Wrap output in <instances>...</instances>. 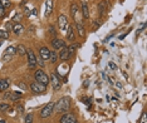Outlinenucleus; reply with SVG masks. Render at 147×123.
Returning a JSON list of instances; mask_svg holds the SVG:
<instances>
[{
	"instance_id": "f704fd0d",
	"label": "nucleus",
	"mask_w": 147,
	"mask_h": 123,
	"mask_svg": "<svg viewBox=\"0 0 147 123\" xmlns=\"http://www.w3.org/2000/svg\"><path fill=\"white\" fill-rule=\"evenodd\" d=\"M17 111L20 113V114H21V113H24V107H23V104H20V103H19V104L17 106Z\"/></svg>"
},
{
	"instance_id": "0eeeda50",
	"label": "nucleus",
	"mask_w": 147,
	"mask_h": 123,
	"mask_svg": "<svg viewBox=\"0 0 147 123\" xmlns=\"http://www.w3.org/2000/svg\"><path fill=\"white\" fill-rule=\"evenodd\" d=\"M59 123H77V117L73 113H64L60 117Z\"/></svg>"
},
{
	"instance_id": "4468645a",
	"label": "nucleus",
	"mask_w": 147,
	"mask_h": 123,
	"mask_svg": "<svg viewBox=\"0 0 147 123\" xmlns=\"http://www.w3.org/2000/svg\"><path fill=\"white\" fill-rule=\"evenodd\" d=\"M11 31H14V34H17V35H21V34L24 33V27H23V24H20V23L14 24V25H13V30H11Z\"/></svg>"
},
{
	"instance_id": "b1692460",
	"label": "nucleus",
	"mask_w": 147,
	"mask_h": 123,
	"mask_svg": "<svg viewBox=\"0 0 147 123\" xmlns=\"http://www.w3.org/2000/svg\"><path fill=\"white\" fill-rule=\"evenodd\" d=\"M9 38V33L6 30H0V39H8Z\"/></svg>"
},
{
	"instance_id": "a878e982",
	"label": "nucleus",
	"mask_w": 147,
	"mask_h": 123,
	"mask_svg": "<svg viewBox=\"0 0 147 123\" xmlns=\"http://www.w3.org/2000/svg\"><path fill=\"white\" fill-rule=\"evenodd\" d=\"M0 3H1V5L4 6V9H6V8H9V6L11 5V3L9 1V0H0Z\"/></svg>"
},
{
	"instance_id": "ea45409f",
	"label": "nucleus",
	"mask_w": 147,
	"mask_h": 123,
	"mask_svg": "<svg viewBox=\"0 0 147 123\" xmlns=\"http://www.w3.org/2000/svg\"><path fill=\"white\" fill-rule=\"evenodd\" d=\"M116 87H117V88H120V89H122V84H121L120 82H117V83H116Z\"/></svg>"
},
{
	"instance_id": "a211bd4d",
	"label": "nucleus",
	"mask_w": 147,
	"mask_h": 123,
	"mask_svg": "<svg viewBox=\"0 0 147 123\" xmlns=\"http://www.w3.org/2000/svg\"><path fill=\"white\" fill-rule=\"evenodd\" d=\"M49 62L52 63V64H55V63L58 62V53H57V50H50Z\"/></svg>"
},
{
	"instance_id": "72a5a7b5",
	"label": "nucleus",
	"mask_w": 147,
	"mask_h": 123,
	"mask_svg": "<svg viewBox=\"0 0 147 123\" xmlns=\"http://www.w3.org/2000/svg\"><path fill=\"white\" fill-rule=\"evenodd\" d=\"M102 25V19H98V20H96L94 21V30L97 29V28H100Z\"/></svg>"
},
{
	"instance_id": "f03ea898",
	"label": "nucleus",
	"mask_w": 147,
	"mask_h": 123,
	"mask_svg": "<svg viewBox=\"0 0 147 123\" xmlns=\"http://www.w3.org/2000/svg\"><path fill=\"white\" fill-rule=\"evenodd\" d=\"M34 79L41 84H44V86H48V84L50 83L48 74L44 70H41V69H37V70L34 72Z\"/></svg>"
},
{
	"instance_id": "aec40b11",
	"label": "nucleus",
	"mask_w": 147,
	"mask_h": 123,
	"mask_svg": "<svg viewBox=\"0 0 147 123\" xmlns=\"http://www.w3.org/2000/svg\"><path fill=\"white\" fill-rule=\"evenodd\" d=\"M5 54H9V55H15L17 54V48L15 47H13V45H10V47H8V48L5 49Z\"/></svg>"
},
{
	"instance_id": "a19ab883",
	"label": "nucleus",
	"mask_w": 147,
	"mask_h": 123,
	"mask_svg": "<svg viewBox=\"0 0 147 123\" xmlns=\"http://www.w3.org/2000/svg\"><path fill=\"white\" fill-rule=\"evenodd\" d=\"M122 74H123V77L126 78V79H128V75H127V73H126V72H122Z\"/></svg>"
},
{
	"instance_id": "39448f33",
	"label": "nucleus",
	"mask_w": 147,
	"mask_h": 123,
	"mask_svg": "<svg viewBox=\"0 0 147 123\" xmlns=\"http://www.w3.org/2000/svg\"><path fill=\"white\" fill-rule=\"evenodd\" d=\"M27 54H28V68L34 69L37 65V55L31 49H27Z\"/></svg>"
},
{
	"instance_id": "5701e85b",
	"label": "nucleus",
	"mask_w": 147,
	"mask_h": 123,
	"mask_svg": "<svg viewBox=\"0 0 147 123\" xmlns=\"http://www.w3.org/2000/svg\"><path fill=\"white\" fill-rule=\"evenodd\" d=\"M37 64H39L41 68H43V67H45V62H44V59L41 58L40 55H38V57H37Z\"/></svg>"
},
{
	"instance_id": "4be33fe9",
	"label": "nucleus",
	"mask_w": 147,
	"mask_h": 123,
	"mask_svg": "<svg viewBox=\"0 0 147 123\" xmlns=\"http://www.w3.org/2000/svg\"><path fill=\"white\" fill-rule=\"evenodd\" d=\"M77 11H78V5H77L76 3H72V5H71V14H72V17L74 19H76Z\"/></svg>"
},
{
	"instance_id": "f257e3e1",
	"label": "nucleus",
	"mask_w": 147,
	"mask_h": 123,
	"mask_svg": "<svg viewBox=\"0 0 147 123\" xmlns=\"http://www.w3.org/2000/svg\"><path fill=\"white\" fill-rule=\"evenodd\" d=\"M71 97H62L59 100H57L54 104V112L57 113H67L68 109L71 108Z\"/></svg>"
},
{
	"instance_id": "58836bf2",
	"label": "nucleus",
	"mask_w": 147,
	"mask_h": 123,
	"mask_svg": "<svg viewBox=\"0 0 147 123\" xmlns=\"http://www.w3.org/2000/svg\"><path fill=\"white\" fill-rule=\"evenodd\" d=\"M83 87H84V88H87V87H89V82H88V80H86V82H84V83H83Z\"/></svg>"
},
{
	"instance_id": "c85d7f7f",
	"label": "nucleus",
	"mask_w": 147,
	"mask_h": 123,
	"mask_svg": "<svg viewBox=\"0 0 147 123\" xmlns=\"http://www.w3.org/2000/svg\"><path fill=\"white\" fill-rule=\"evenodd\" d=\"M9 108H10V106L6 104V103H3V104H0V111H8Z\"/></svg>"
},
{
	"instance_id": "412c9836",
	"label": "nucleus",
	"mask_w": 147,
	"mask_h": 123,
	"mask_svg": "<svg viewBox=\"0 0 147 123\" xmlns=\"http://www.w3.org/2000/svg\"><path fill=\"white\" fill-rule=\"evenodd\" d=\"M106 6H107V3L106 1H101L100 4H98V11H100L101 15L104 14V11H106Z\"/></svg>"
},
{
	"instance_id": "423d86ee",
	"label": "nucleus",
	"mask_w": 147,
	"mask_h": 123,
	"mask_svg": "<svg viewBox=\"0 0 147 123\" xmlns=\"http://www.w3.org/2000/svg\"><path fill=\"white\" fill-rule=\"evenodd\" d=\"M30 89L33 93H44L47 90V86H44V84L39 83V82L34 80L30 83Z\"/></svg>"
},
{
	"instance_id": "9b49d317",
	"label": "nucleus",
	"mask_w": 147,
	"mask_h": 123,
	"mask_svg": "<svg viewBox=\"0 0 147 123\" xmlns=\"http://www.w3.org/2000/svg\"><path fill=\"white\" fill-rule=\"evenodd\" d=\"M82 14H83V19L89 18V6H88L87 0H83L82 1Z\"/></svg>"
},
{
	"instance_id": "2f4dec72",
	"label": "nucleus",
	"mask_w": 147,
	"mask_h": 123,
	"mask_svg": "<svg viewBox=\"0 0 147 123\" xmlns=\"http://www.w3.org/2000/svg\"><path fill=\"white\" fill-rule=\"evenodd\" d=\"M91 98H87V97H83L82 98V102L84 103V104H87V106H91Z\"/></svg>"
},
{
	"instance_id": "a18cd8bd",
	"label": "nucleus",
	"mask_w": 147,
	"mask_h": 123,
	"mask_svg": "<svg viewBox=\"0 0 147 123\" xmlns=\"http://www.w3.org/2000/svg\"><path fill=\"white\" fill-rule=\"evenodd\" d=\"M1 44H3V42H0V45H1Z\"/></svg>"
},
{
	"instance_id": "6ab92c4d",
	"label": "nucleus",
	"mask_w": 147,
	"mask_h": 123,
	"mask_svg": "<svg viewBox=\"0 0 147 123\" xmlns=\"http://www.w3.org/2000/svg\"><path fill=\"white\" fill-rule=\"evenodd\" d=\"M17 53L19 55H25L27 54V48H25L23 44H19V45L17 47Z\"/></svg>"
},
{
	"instance_id": "dca6fc26",
	"label": "nucleus",
	"mask_w": 147,
	"mask_h": 123,
	"mask_svg": "<svg viewBox=\"0 0 147 123\" xmlns=\"http://www.w3.org/2000/svg\"><path fill=\"white\" fill-rule=\"evenodd\" d=\"M53 11V0H47L45 1V17H49Z\"/></svg>"
},
{
	"instance_id": "bb28decb",
	"label": "nucleus",
	"mask_w": 147,
	"mask_h": 123,
	"mask_svg": "<svg viewBox=\"0 0 147 123\" xmlns=\"http://www.w3.org/2000/svg\"><path fill=\"white\" fill-rule=\"evenodd\" d=\"M140 123H147V116H146V112H142L141 114V118H140Z\"/></svg>"
},
{
	"instance_id": "c03bdc74",
	"label": "nucleus",
	"mask_w": 147,
	"mask_h": 123,
	"mask_svg": "<svg viewBox=\"0 0 147 123\" xmlns=\"http://www.w3.org/2000/svg\"><path fill=\"white\" fill-rule=\"evenodd\" d=\"M0 123H5V121L4 119H0Z\"/></svg>"
},
{
	"instance_id": "473e14b6",
	"label": "nucleus",
	"mask_w": 147,
	"mask_h": 123,
	"mask_svg": "<svg viewBox=\"0 0 147 123\" xmlns=\"http://www.w3.org/2000/svg\"><path fill=\"white\" fill-rule=\"evenodd\" d=\"M18 87H20L21 88V89H23V90H25V89H28V86H27V84H25V83H23V82H18Z\"/></svg>"
},
{
	"instance_id": "4c0bfd02",
	"label": "nucleus",
	"mask_w": 147,
	"mask_h": 123,
	"mask_svg": "<svg viewBox=\"0 0 147 123\" xmlns=\"http://www.w3.org/2000/svg\"><path fill=\"white\" fill-rule=\"evenodd\" d=\"M108 65L112 68V69H117V67H116V64H113V63H108Z\"/></svg>"
},
{
	"instance_id": "c756f323",
	"label": "nucleus",
	"mask_w": 147,
	"mask_h": 123,
	"mask_svg": "<svg viewBox=\"0 0 147 123\" xmlns=\"http://www.w3.org/2000/svg\"><path fill=\"white\" fill-rule=\"evenodd\" d=\"M13 58V57L11 55H9V54H5V53H4V54H3V62H9V61H10V59Z\"/></svg>"
},
{
	"instance_id": "7c9ffc66",
	"label": "nucleus",
	"mask_w": 147,
	"mask_h": 123,
	"mask_svg": "<svg viewBox=\"0 0 147 123\" xmlns=\"http://www.w3.org/2000/svg\"><path fill=\"white\" fill-rule=\"evenodd\" d=\"M5 29H6V31H8V33L13 30V24L10 23V21H8V23L5 24Z\"/></svg>"
},
{
	"instance_id": "f8f14e48",
	"label": "nucleus",
	"mask_w": 147,
	"mask_h": 123,
	"mask_svg": "<svg viewBox=\"0 0 147 123\" xmlns=\"http://www.w3.org/2000/svg\"><path fill=\"white\" fill-rule=\"evenodd\" d=\"M39 55L44 61H49V57H50V50L47 48V47H41L39 49Z\"/></svg>"
},
{
	"instance_id": "6e6552de",
	"label": "nucleus",
	"mask_w": 147,
	"mask_h": 123,
	"mask_svg": "<svg viewBox=\"0 0 147 123\" xmlns=\"http://www.w3.org/2000/svg\"><path fill=\"white\" fill-rule=\"evenodd\" d=\"M58 27H59L60 31L67 30V27H68V18H67L64 14H62L58 17Z\"/></svg>"
},
{
	"instance_id": "c9c22d12",
	"label": "nucleus",
	"mask_w": 147,
	"mask_h": 123,
	"mask_svg": "<svg viewBox=\"0 0 147 123\" xmlns=\"http://www.w3.org/2000/svg\"><path fill=\"white\" fill-rule=\"evenodd\" d=\"M4 15H5V9H4V6L1 5V3H0V19L4 17Z\"/></svg>"
},
{
	"instance_id": "cd10ccee",
	"label": "nucleus",
	"mask_w": 147,
	"mask_h": 123,
	"mask_svg": "<svg viewBox=\"0 0 147 123\" xmlns=\"http://www.w3.org/2000/svg\"><path fill=\"white\" fill-rule=\"evenodd\" d=\"M48 31H49V33H50V34H52V35H53V37H55V35H57V31H55V28H54V27H52V25H50V27H49V28H48Z\"/></svg>"
},
{
	"instance_id": "e433bc0d",
	"label": "nucleus",
	"mask_w": 147,
	"mask_h": 123,
	"mask_svg": "<svg viewBox=\"0 0 147 123\" xmlns=\"http://www.w3.org/2000/svg\"><path fill=\"white\" fill-rule=\"evenodd\" d=\"M146 27V24L145 23H142L141 25H140V28H138V29H137V34H140V33H141V31L143 30V28H145Z\"/></svg>"
},
{
	"instance_id": "79ce46f5",
	"label": "nucleus",
	"mask_w": 147,
	"mask_h": 123,
	"mask_svg": "<svg viewBox=\"0 0 147 123\" xmlns=\"http://www.w3.org/2000/svg\"><path fill=\"white\" fill-rule=\"evenodd\" d=\"M33 15H38V11H37V9H33V13H31Z\"/></svg>"
},
{
	"instance_id": "f3484780",
	"label": "nucleus",
	"mask_w": 147,
	"mask_h": 123,
	"mask_svg": "<svg viewBox=\"0 0 147 123\" xmlns=\"http://www.w3.org/2000/svg\"><path fill=\"white\" fill-rule=\"evenodd\" d=\"M9 86H10V80L9 79H0V92L8 90Z\"/></svg>"
},
{
	"instance_id": "2eb2a0df",
	"label": "nucleus",
	"mask_w": 147,
	"mask_h": 123,
	"mask_svg": "<svg viewBox=\"0 0 147 123\" xmlns=\"http://www.w3.org/2000/svg\"><path fill=\"white\" fill-rule=\"evenodd\" d=\"M76 30H77V33H78V35L81 37V38H84L86 37L84 27H83L81 23H78V21H76Z\"/></svg>"
},
{
	"instance_id": "1a4fd4ad",
	"label": "nucleus",
	"mask_w": 147,
	"mask_h": 123,
	"mask_svg": "<svg viewBox=\"0 0 147 123\" xmlns=\"http://www.w3.org/2000/svg\"><path fill=\"white\" fill-rule=\"evenodd\" d=\"M50 44H52V47H53V49H54V50H60L62 48L67 47L64 40H63V39H58V38H54Z\"/></svg>"
},
{
	"instance_id": "37998d69",
	"label": "nucleus",
	"mask_w": 147,
	"mask_h": 123,
	"mask_svg": "<svg viewBox=\"0 0 147 123\" xmlns=\"http://www.w3.org/2000/svg\"><path fill=\"white\" fill-rule=\"evenodd\" d=\"M126 35H127V33H126V34H122V35H121V37H120V39H121V40H122V39H123V38H124V37H126Z\"/></svg>"
},
{
	"instance_id": "7ed1b4c3",
	"label": "nucleus",
	"mask_w": 147,
	"mask_h": 123,
	"mask_svg": "<svg viewBox=\"0 0 147 123\" xmlns=\"http://www.w3.org/2000/svg\"><path fill=\"white\" fill-rule=\"evenodd\" d=\"M54 104H55V102H49L47 106H44L43 108H41L40 113H39L40 118L45 119L48 117H50V116L54 113Z\"/></svg>"
},
{
	"instance_id": "20e7f679",
	"label": "nucleus",
	"mask_w": 147,
	"mask_h": 123,
	"mask_svg": "<svg viewBox=\"0 0 147 123\" xmlns=\"http://www.w3.org/2000/svg\"><path fill=\"white\" fill-rule=\"evenodd\" d=\"M49 82L52 84L54 92H58L60 89V87H62V78H60V75L58 73H52V75L49 78Z\"/></svg>"
},
{
	"instance_id": "393cba45",
	"label": "nucleus",
	"mask_w": 147,
	"mask_h": 123,
	"mask_svg": "<svg viewBox=\"0 0 147 123\" xmlns=\"http://www.w3.org/2000/svg\"><path fill=\"white\" fill-rule=\"evenodd\" d=\"M34 121V116H33V113H29V114L25 117V123H33Z\"/></svg>"
},
{
	"instance_id": "ddd939ff",
	"label": "nucleus",
	"mask_w": 147,
	"mask_h": 123,
	"mask_svg": "<svg viewBox=\"0 0 147 123\" xmlns=\"http://www.w3.org/2000/svg\"><path fill=\"white\" fill-rule=\"evenodd\" d=\"M67 38H68L69 42H74L76 40V34H74V29H73L72 25L68 24L67 27Z\"/></svg>"
},
{
	"instance_id": "9d476101",
	"label": "nucleus",
	"mask_w": 147,
	"mask_h": 123,
	"mask_svg": "<svg viewBox=\"0 0 147 123\" xmlns=\"http://www.w3.org/2000/svg\"><path fill=\"white\" fill-rule=\"evenodd\" d=\"M59 59H60V61H63V62H67V61H69V59H71V55H69V53H68V47H64V48L60 49Z\"/></svg>"
}]
</instances>
